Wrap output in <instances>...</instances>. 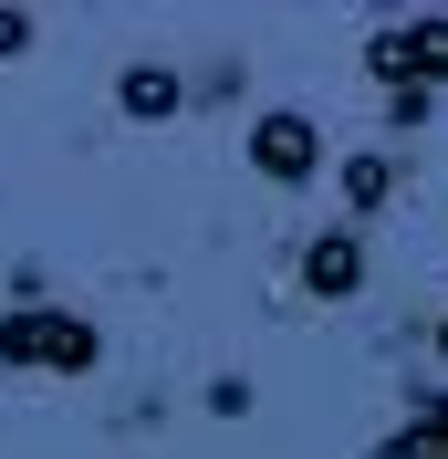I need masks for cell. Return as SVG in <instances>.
<instances>
[{"label":"cell","mask_w":448,"mask_h":459,"mask_svg":"<svg viewBox=\"0 0 448 459\" xmlns=\"http://www.w3.org/2000/svg\"><path fill=\"white\" fill-rule=\"evenodd\" d=\"M0 366L11 376H94L105 366V324L53 303V292H31V303L0 314Z\"/></svg>","instance_id":"6da1fadb"},{"label":"cell","mask_w":448,"mask_h":459,"mask_svg":"<svg viewBox=\"0 0 448 459\" xmlns=\"http://www.w3.org/2000/svg\"><path fill=\"white\" fill-rule=\"evenodd\" d=\"M365 74L386 94H438L448 84V11H418V22L365 31Z\"/></svg>","instance_id":"7a4b0ae2"},{"label":"cell","mask_w":448,"mask_h":459,"mask_svg":"<svg viewBox=\"0 0 448 459\" xmlns=\"http://www.w3.org/2000/svg\"><path fill=\"white\" fill-rule=\"evenodd\" d=\"M251 178H271V188H303V178H323V126L292 105L251 115Z\"/></svg>","instance_id":"3957f363"},{"label":"cell","mask_w":448,"mask_h":459,"mask_svg":"<svg viewBox=\"0 0 448 459\" xmlns=\"http://www.w3.org/2000/svg\"><path fill=\"white\" fill-rule=\"evenodd\" d=\"M303 292H313V303H355V292H365V230L355 220H334V230L303 240Z\"/></svg>","instance_id":"277c9868"},{"label":"cell","mask_w":448,"mask_h":459,"mask_svg":"<svg viewBox=\"0 0 448 459\" xmlns=\"http://www.w3.org/2000/svg\"><path fill=\"white\" fill-rule=\"evenodd\" d=\"M365 459H448V386H418V397H407V418H396Z\"/></svg>","instance_id":"5b68a950"},{"label":"cell","mask_w":448,"mask_h":459,"mask_svg":"<svg viewBox=\"0 0 448 459\" xmlns=\"http://www.w3.org/2000/svg\"><path fill=\"white\" fill-rule=\"evenodd\" d=\"M115 105L136 115V126H168V115L188 105V74H177V63H125V84H115Z\"/></svg>","instance_id":"8992f818"},{"label":"cell","mask_w":448,"mask_h":459,"mask_svg":"<svg viewBox=\"0 0 448 459\" xmlns=\"http://www.w3.org/2000/svg\"><path fill=\"white\" fill-rule=\"evenodd\" d=\"M334 188H344V220H375V209H386L396 199V168H386V157H375V146H355V157H344V168H334Z\"/></svg>","instance_id":"52a82bcc"},{"label":"cell","mask_w":448,"mask_h":459,"mask_svg":"<svg viewBox=\"0 0 448 459\" xmlns=\"http://www.w3.org/2000/svg\"><path fill=\"white\" fill-rule=\"evenodd\" d=\"M11 53H31V11H0V63Z\"/></svg>","instance_id":"ba28073f"},{"label":"cell","mask_w":448,"mask_h":459,"mask_svg":"<svg viewBox=\"0 0 448 459\" xmlns=\"http://www.w3.org/2000/svg\"><path fill=\"white\" fill-rule=\"evenodd\" d=\"M438 366H448V314H438Z\"/></svg>","instance_id":"9c48e42d"}]
</instances>
